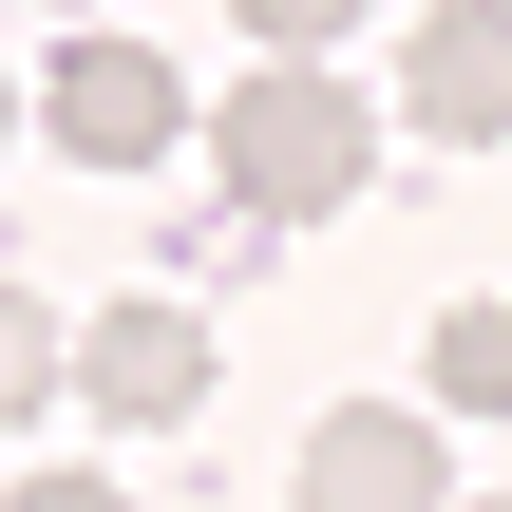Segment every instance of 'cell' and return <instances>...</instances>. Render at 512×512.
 Returning a JSON list of instances; mask_svg holds the SVG:
<instances>
[{
	"instance_id": "6da1fadb",
	"label": "cell",
	"mask_w": 512,
	"mask_h": 512,
	"mask_svg": "<svg viewBox=\"0 0 512 512\" xmlns=\"http://www.w3.org/2000/svg\"><path fill=\"white\" fill-rule=\"evenodd\" d=\"M209 171H228V209L247 228H323V209H361V171H380V114H361V76H228L209 95Z\"/></svg>"
},
{
	"instance_id": "7a4b0ae2",
	"label": "cell",
	"mask_w": 512,
	"mask_h": 512,
	"mask_svg": "<svg viewBox=\"0 0 512 512\" xmlns=\"http://www.w3.org/2000/svg\"><path fill=\"white\" fill-rule=\"evenodd\" d=\"M38 114H57L76 171H152V152L190 133V76H171L152 38H57V95H38Z\"/></svg>"
},
{
	"instance_id": "3957f363",
	"label": "cell",
	"mask_w": 512,
	"mask_h": 512,
	"mask_svg": "<svg viewBox=\"0 0 512 512\" xmlns=\"http://www.w3.org/2000/svg\"><path fill=\"white\" fill-rule=\"evenodd\" d=\"M76 399H95V418H133V437H152V418H190V399H209V323H190L171 285L95 304V323H76Z\"/></svg>"
},
{
	"instance_id": "277c9868",
	"label": "cell",
	"mask_w": 512,
	"mask_h": 512,
	"mask_svg": "<svg viewBox=\"0 0 512 512\" xmlns=\"http://www.w3.org/2000/svg\"><path fill=\"white\" fill-rule=\"evenodd\" d=\"M399 114H418L437 152H494L512 133V0H437V19L399 38Z\"/></svg>"
},
{
	"instance_id": "5b68a950",
	"label": "cell",
	"mask_w": 512,
	"mask_h": 512,
	"mask_svg": "<svg viewBox=\"0 0 512 512\" xmlns=\"http://www.w3.org/2000/svg\"><path fill=\"white\" fill-rule=\"evenodd\" d=\"M304 512H456V475H437V418L342 399V418L304 437Z\"/></svg>"
},
{
	"instance_id": "8992f818",
	"label": "cell",
	"mask_w": 512,
	"mask_h": 512,
	"mask_svg": "<svg viewBox=\"0 0 512 512\" xmlns=\"http://www.w3.org/2000/svg\"><path fill=\"white\" fill-rule=\"evenodd\" d=\"M418 380H437V418H512V304H437Z\"/></svg>"
},
{
	"instance_id": "52a82bcc",
	"label": "cell",
	"mask_w": 512,
	"mask_h": 512,
	"mask_svg": "<svg viewBox=\"0 0 512 512\" xmlns=\"http://www.w3.org/2000/svg\"><path fill=\"white\" fill-rule=\"evenodd\" d=\"M57 380H76V342H57V304H38V285L0 266V418H38Z\"/></svg>"
},
{
	"instance_id": "ba28073f",
	"label": "cell",
	"mask_w": 512,
	"mask_h": 512,
	"mask_svg": "<svg viewBox=\"0 0 512 512\" xmlns=\"http://www.w3.org/2000/svg\"><path fill=\"white\" fill-rule=\"evenodd\" d=\"M228 19H247L266 57H323V38H361V0H228Z\"/></svg>"
},
{
	"instance_id": "9c48e42d",
	"label": "cell",
	"mask_w": 512,
	"mask_h": 512,
	"mask_svg": "<svg viewBox=\"0 0 512 512\" xmlns=\"http://www.w3.org/2000/svg\"><path fill=\"white\" fill-rule=\"evenodd\" d=\"M0 512H133V494H114V475H19Z\"/></svg>"
},
{
	"instance_id": "30bf717a",
	"label": "cell",
	"mask_w": 512,
	"mask_h": 512,
	"mask_svg": "<svg viewBox=\"0 0 512 512\" xmlns=\"http://www.w3.org/2000/svg\"><path fill=\"white\" fill-rule=\"evenodd\" d=\"M0 152H19V76H0Z\"/></svg>"
},
{
	"instance_id": "8fae6325",
	"label": "cell",
	"mask_w": 512,
	"mask_h": 512,
	"mask_svg": "<svg viewBox=\"0 0 512 512\" xmlns=\"http://www.w3.org/2000/svg\"><path fill=\"white\" fill-rule=\"evenodd\" d=\"M456 512H475V494H456ZM494 512H512V494H494Z\"/></svg>"
}]
</instances>
